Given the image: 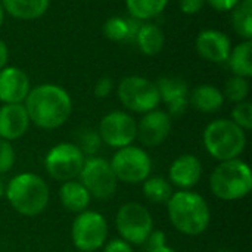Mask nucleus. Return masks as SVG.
Listing matches in <instances>:
<instances>
[{
  "label": "nucleus",
  "mask_w": 252,
  "mask_h": 252,
  "mask_svg": "<svg viewBox=\"0 0 252 252\" xmlns=\"http://www.w3.org/2000/svg\"><path fill=\"white\" fill-rule=\"evenodd\" d=\"M31 124L43 130H56L62 127L72 114V99L69 93L52 83H43L31 87L24 100Z\"/></svg>",
  "instance_id": "nucleus-1"
},
{
  "label": "nucleus",
  "mask_w": 252,
  "mask_h": 252,
  "mask_svg": "<svg viewBox=\"0 0 252 252\" xmlns=\"http://www.w3.org/2000/svg\"><path fill=\"white\" fill-rule=\"evenodd\" d=\"M171 226L186 236H199L211 223V210L205 198L193 190H177L167 202Z\"/></svg>",
  "instance_id": "nucleus-2"
},
{
  "label": "nucleus",
  "mask_w": 252,
  "mask_h": 252,
  "mask_svg": "<svg viewBox=\"0 0 252 252\" xmlns=\"http://www.w3.org/2000/svg\"><path fill=\"white\" fill-rule=\"evenodd\" d=\"M4 196L18 214L37 217L49 205L50 189L46 180L38 174L21 173L6 183Z\"/></svg>",
  "instance_id": "nucleus-3"
},
{
  "label": "nucleus",
  "mask_w": 252,
  "mask_h": 252,
  "mask_svg": "<svg viewBox=\"0 0 252 252\" xmlns=\"http://www.w3.org/2000/svg\"><path fill=\"white\" fill-rule=\"evenodd\" d=\"M204 148L216 161L238 159L247 148V131L229 118L211 121L202 134Z\"/></svg>",
  "instance_id": "nucleus-4"
},
{
  "label": "nucleus",
  "mask_w": 252,
  "mask_h": 252,
  "mask_svg": "<svg viewBox=\"0 0 252 252\" xmlns=\"http://www.w3.org/2000/svg\"><path fill=\"white\" fill-rule=\"evenodd\" d=\"M211 193L227 202L241 201L252 190V173L250 165L241 158L219 162L210 176Z\"/></svg>",
  "instance_id": "nucleus-5"
},
{
  "label": "nucleus",
  "mask_w": 252,
  "mask_h": 252,
  "mask_svg": "<svg viewBox=\"0 0 252 252\" xmlns=\"http://www.w3.org/2000/svg\"><path fill=\"white\" fill-rule=\"evenodd\" d=\"M109 226L106 219L92 210H86L72 221L71 226V241L80 252L99 251L108 241Z\"/></svg>",
  "instance_id": "nucleus-6"
},
{
  "label": "nucleus",
  "mask_w": 252,
  "mask_h": 252,
  "mask_svg": "<svg viewBox=\"0 0 252 252\" xmlns=\"http://www.w3.org/2000/svg\"><path fill=\"white\" fill-rule=\"evenodd\" d=\"M78 182L87 189L92 198L100 201L111 199L115 195L120 183L115 177L111 162L99 155L87 157L84 159L83 168L78 174Z\"/></svg>",
  "instance_id": "nucleus-7"
},
{
  "label": "nucleus",
  "mask_w": 252,
  "mask_h": 252,
  "mask_svg": "<svg viewBox=\"0 0 252 252\" xmlns=\"http://www.w3.org/2000/svg\"><path fill=\"white\" fill-rule=\"evenodd\" d=\"M117 94L126 109L142 115L161 103L157 84L142 75L124 77L117 87Z\"/></svg>",
  "instance_id": "nucleus-8"
},
{
  "label": "nucleus",
  "mask_w": 252,
  "mask_h": 252,
  "mask_svg": "<svg viewBox=\"0 0 252 252\" xmlns=\"http://www.w3.org/2000/svg\"><path fill=\"white\" fill-rule=\"evenodd\" d=\"M115 227L121 239L130 245L142 247L154 230V219L145 205L139 202H127L117 211Z\"/></svg>",
  "instance_id": "nucleus-9"
},
{
  "label": "nucleus",
  "mask_w": 252,
  "mask_h": 252,
  "mask_svg": "<svg viewBox=\"0 0 252 252\" xmlns=\"http://www.w3.org/2000/svg\"><path fill=\"white\" fill-rule=\"evenodd\" d=\"M111 167L118 182L126 185L143 183L152 173V159L140 146H126L117 149L111 158Z\"/></svg>",
  "instance_id": "nucleus-10"
},
{
  "label": "nucleus",
  "mask_w": 252,
  "mask_h": 252,
  "mask_svg": "<svg viewBox=\"0 0 252 252\" xmlns=\"http://www.w3.org/2000/svg\"><path fill=\"white\" fill-rule=\"evenodd\" d=\"M84 154L72 142L55 145L44 157V168L56 182L77 180L84 164Z\"/></svg>",
  "instance_id": "nucleus-11"
},
{
  "label": "nucleus",
  "mask_w": 252,
  "mask_h": 252,
  "mask_svg": "<svg viewBox=\"0 0 252 252\" xmlns=\"http://www.w3.org/2000/svg\"><path fill=\"white\" fill-rule=\"evenodd\" d=\"M97 133L103 145L117 151L134 143L137 137V121L128 112L112 111L100 120Z\"/></svg>",
  "instance_id": "nucleus-12"
},
{
  "label": "nucleus",
  "mask_w": 252,
  "mask_h": 252,
  "mask_svg": "<svg viewBox=\"0 0 252 252\" xmlns=\"http://www.w3.org/2000/svg\"><path fill=\"white\" fill-rule=\"evenodd\" d=\"M171 133V117L167 111L154 109L140 118L137 123V137L139 142L146 148H157L162 145Z\"/></svg>",
  "instance_id": "nucleus-13"
},
{
  "label": "nucleus",
  "mask_w": 252,
  "mask_h": 252,
  "mask_svg": "<svg viewBox=\"0 0 252 252\" xmlns=\"http://www.w3.org/2000/svg\"><path fill=\"white\" fill-rule=\"evenodd\" d=\"M159 100L167 106L170 117H180L189 106V86L179 77H161L157 83Z\"/></svg>",
  "instance_id": "nucleus-14"
},
{
  "label": "nucleus",
  "mask_w": 252,
  "mask_h": 252,
  "mask_svg": "<svg viewBox=\"0 0 252 252\" xmlns=\"http://www.w3.org/2000/svg\"><path fill=\"white\" fill-rule=\"evenodd\" d=\"M198 55L211 63H224L232 50L230 37L220 30H204L195 40Z\"/></svg>",
  "instance_id": "nucleus-15"
},
{
  "label": "nucleus",
  "mask_w": 252,
  "mask_h": 252,
  "mask_svg": "<svg viewBox=\"0 0 252 252\" xmlns=\"http://www.w3.org/2000/svg\"><path fill=\"white\" fill-rule=\"evenodd\" d=\"M202 162L193 154L177 157L168 170V182L179 190H192L202 179Z\"/></svg>",
  "instance_id": "nucleus-16"
},
{
  "label": "nucleus",
  "mask_w": 252,
  "mask_h": 252,
  "mask_svg": "<svg viewBox=\"0 0 252 252\" xmlns=\"http://www.w3.org/2000/svg\"><path fill=\"white\" fill-rule=\"evenodd\" d=\"M30 90L31 81L24 69L10 65L0 69V102L3 105L24 103Z\"/></svg>",
  "instance_id": "nucleus-17"
},
{
  "label": "nucleus",
  "mask_w": 252,
  "mask_h": 252,
  "mask_svg": "<svg viewBox=\"0 0 252 252\" xmlns=\"http://www.w3.org/2000/svg\"><path fill=\"white\" fill-rule=\"evenodd\" d=\"M31 126L24 103H6L0 106V139L7 142L24 137Z\"/></svg>",
  "instance_id": "nucleus-18"
},
{
  "label": "nucleus",
  "mask_w": 252,
  "mask_h": 252,
  "mask_svg": "<svg viewBox=\"0 0 252 252\" xmlns=\"http://www.w3.org/2000/svg\"><path fill=\"white\" fill-rule=\"evenodd\" d=\"M58 195H59V201L63 205V208L74 214H80V213L89 210V205L92 201L90 193L78 180L63 182L59 188Z\"/></svg>",
  "instance_id": "nucleus-19"
},
{
  "label": "nucleus",
  "mask_w": 252,
  "mask_h": 252,
  "mask_svg": "<svg viewBox=\"0 0 252 252\" xmlns=\"http://www.w3.org/2000/svg\"><path fill=\"white\" fill-rule=\"evenodd\" d=\"M223 92L213 84H201L189 93V105L202 114H214L224 105Z\"/></svg>",
  "instance_id": "nucleus-20"
},
{
  "label": "nucleus",
  "mask_w": 252,
  "mask_h": 252,
  "mask_svg": "<svg viewBox=\"0 0 252 252\" xmlns=\"http://www.w3.org/2000/svg\"><path fill=\"white\" fill-rule=\"evenodd\" d=\"M7 15L19 21L41 18L50 6V0H0Z\"/></svg>",
  "instance_id": "nucleus-21"
},
{
  "label": "nucleus",
  "mask_w": 252,
  "mask_h": 252,
  "mask_svg": "<svg viewBox=\"0 0 252 252\" xmlns=\"http://www.w3.org/2000/svg\"><path fill=\"white\" fill-rule=\"evenodd\" d=\"M134 41L143 55L157 56L164 49L165 35H164V31L157 24L142 22L134 37Z\"/></svg>",
  "instance_id": "nucleus-22"
},
{
  "label": "nucleus",
  "mask_w": 252,
  "mask_h": 252,
  "mask_svg": "<svg viewBox=\"0 0 252 252\" xmlns=\"http://www.w3.org/2000/svg\"><path fill=\"white\" fill-rule=\"evenodd\" d=\"M140 21L134 18H123V16H111L103 24V35L115 43L120 41H134L137 30L140 27Z\"/></svg>",
  "instance_id": "nucleus-23"
},
{
  "label": "nucleus",
  "mask_w": 252,
  "mask_h": 252,
  "mask_svg": "<svg viewBox=\"0 0 252 252\" xmlns=\"http://www.w3.org/2000/svg\"><path fill=\"white\" fill-rule=\"evenodd\" d=\"M252 40H242L239 44L232 47L229 58L226 61L229 69L233 75L251 78L252 77Z\"/></svg>",
  "instance_id": "nucleus-24"
},
{
  "label": "nucleus",
  "mask_w": 252,
  "mask_h": 252,
  "mask_svg": "<svg viewBox=\"0 0 252 252\" xmlns=\"http://www.w3.org/2000/svg\"><path fill=\"white\" fill-rule=\"evenodd\" d=\"M170 0H126V7L131 18L146 22L161 15Z\"/></svg>",
  "instance_id": "nucleus-25"
},
{
  "label": "nucleus",
  "mask_w": 252,
  "mask_h": 252,
  "mask_svg": "<svg viewBox=\"0 0 252 252\" xmlns=\"http://www.w3.org/2000/svg\"><path fill=\"white\" fill-rule=\"evenodd\" d=\"M142 190L145 198L152 204H167L174 193L171 183L162 176H149L142 183Z\"/></svg>",
  "instance_id": "nucleus-26"
},
{
  "label": "nucleus",
  "mask_w": 252,
  "mask_h": 252,
  "mask_svg": "<svg viewBox=\"0 0 252 252\" xmlns=\"http://www.w3.org/2000/svg\"><path fill=\"white\" fill-rule=\"evenodd\" d=\"M232 27L242 40H252V0H241L232 10Z\"/></svg>",
  "instance_id": "nucleus-27"
},
{
  "label": "nucleus",
  "mask_w": 252,
  "mask_h": 252,
  "mask_svg": "<svg viewBox=\"0 0 252 252\" xmlns=\"http://www.w3.org/2000/svg\"><path fill=\"white\" fill-rule=\"evenodd\" d=\"M250 90H251V86H250V80L248 78L232 75L226 81L224 89L221 92H223L224 99L230 100L232 103H239V102H244V100L248 99Z\"/></svg>",
  "instance_id": "nucleus-28"
},
{
  "label": "nucleus",
  "mask_w": 252,
  "mask_h": 252,
  "mask_svg": "<svg viewBox=\"0 0 252 252\" xmlns=\"http://www.w3.org/2000/svg\"><path fill=\"white\" fill-rule=\"evenodd\" d=\"M75 145L78 149L84 154V157H94L102 148V139L97 133V130L93 128H83L77 134V142Z\"/></svg>",
  "instance_id": "nucleus-29"
},
{
  "label": "nucleus",
  "mask_w": 252,
  "mask_h": 252,
  "mask_svg": "<svg viewBox=\"0 0 252 252\" xmlns=\"http://www.w3.org/2000/svg\"><path fill=\"white\" fill-rule=\"evenodd\" d=\"M238 127H241L244 131H250L252 128V105L251 102L244 100L239 103H235L232 109V118H230Z\"/></svg>",
  "instance_id": "nucleus-30"
},
{
  "label": "nucleus",
  "mask_w": 252,
  "mask_h": 252,
  "mask_svg": "<svg viewBox=\"0 0 252 252\" xmlns=\"http://www.w3.org/2000/svg\"><path fill=\"white\" fill-rule=\"evenodd\" d=\"M16 161V152L12 142L0 139V176L9 173Z\"/></svg>",
  "instance_id": "nucleus-31"
},
{
  "label": "nucleus",
  "mask_w": 252,
  "mask_h": 252,
  "mask_svg": "<svg viewBox=\"0 0 252 252\" xmlns=\"http://www.w3.org/2000/svg\"><path fill=\"white\" fill-rule=\"evenodd\" d=\"M165 245H167V236H165V233L162 230H155L154 229L149 233V236L146 238V241H145V244L142 247H145L146 252H149L154 251V250H159V248H162Z\"/></svg>",
  "instance_id": "nucleus-32"
},
{
  "label": "nucleus",
  "mask_w": 252,
  "mask_h": 252,
  "mask_svg": "<svg viewBox=\"0 0 252 252\" xmlns=\"http://www.w3.org/2000/svg\"><path fill=\"white\" fill-rule=\"evenodd\" d=\"M114 90V81L109 77H100L93 87V94L97 99H105L108 97Z\"/></svg>",
  "instance_id": "nucleus-33"
},
{
  "label": "nucleus",
  "mask_w": 252,
  "mask_h": 252,
  "mask_svg": "<svg viewBox=\"0 0 252 252\" xmlns=\"http://www.w3.org/2000/svg\"><path fill=\"white\" fill-rule=\"evenodd\" d=\"M102 252H134L133 245L126 242L121 238H115L111 241H106L105 245L102 247Z\"/></svg>",
  "instance_id": "nucleus-34"
},
{
  "label": "nucleus",
  "mask_w": 252,
  "mask_h": 252,
  "mask_svg": "<svg viewBox=\"0 0 252 252\" xmlns=\"http://www.w3.org/2000/svg\"><path fill=\"white\" fill-rule=\"evenodd\" d=\"M205 6V0H179V7L185 15H196Z\"/></svg>",
  "instance_id": "nucleus-35"
},
{
  "label": "nucleus",
  "mask_w": 252,
  "mask_h": 252,
  "mask_svg": "<svg viewBox=\"0 0 252 252\" xmlns=\"http://www.w3.org/2000/svg\"><path fill=\"white\" fill-rule=\"evenodd\" d=\"M241 0H205L217 12H232Z\"/></svg>",
  "instance_id": "nucleus-36"
},
{
  "label": "nucleus",
  "mask_w": 252,
  "mask_h": 252,
  "mask_svg": "<svg viewBox=\"0 0 252 252\" xmlns=\"http://www.w3.org/2000/svg\"><path fill=\"white\" fill-rule=\"evenodd\" d=\"M7 61H9V50L6 43L0 38V69H3L7 65Z\"/></svg>",
  "instance_id": "nucleus-37"
},
{
  "label": "nucleus",
  "mask_w": 252,
  "mask_h": 252,
  "mask_svg": "<svg viewBox=\"0 0 252 252\" xmlns=\"http://www.w3.org/2000/svg\"><path fill=\"white\" fill-rule=\"evenodd\" d=\"M4 192H6V183H4V180L1 179V176H0V198L4 196Z\"/></svg>",
  "instance_id": "nucleus-38"
},
{
  "label": "nucleus",
  "mask_w": 252,
  "mask_h": 252,
  "mask_svg": "<svg viewBox=\"0 0 252 252\" xmlns=\"http://www.w3.org/2000/svg\"><path fill=\"white\" fill-rule=\"evenodd\" d=\"M149 252H176L171 247H168V245H165V247H162V248H159V250H154V251H149Z\"/></svg>",
  "instance_id": "nucleus-39"
},
{
  "label": "nucleus",
  "mask_w": 252,
  "mask_h": 252,
  "mask_svg": "<svg viewBox=\"0 0 252 252\" xmlns=\"http://www.w3.org/2000/svg\"><path fill=\"white\" fill-rule=\"evenodd\" d=\"M4 15H6V12H4L3 4H1V1H0V27H1L3 22H4Z\"/></svg>",
  "instance_id": "nucleus-40"
},
{
  "label": "nucleus",
  "mask_w": 252,
  "mask_h": 252,
  "mask_svg": "<svg viewBox=\"0 0 252 252\" xmlns=\"http://www.w3.org/2000/svg\"><path fill=\"white\" fill-rule=\"evenodd\" d=\"M219 252H232V251H229V250H223V251H219Z\"/></svg>",
  "instance_id": "nucleus-41"
}]
</instances>
